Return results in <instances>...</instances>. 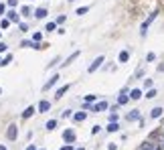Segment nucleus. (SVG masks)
Wrapping results in <instances>:
<instances>
[{
    "mask_svg": "<svg viewBox=\"0 0 164 150\" xmlns=\"http://www.w3.org/2000/svg\"><path fill=\"white\" fill-rule=\"evenodd\" d=\"M63 140H65L67 144H73V142H75V132H73V130H65V132H63Z\"/></svg>",
    "mask_w": 164,
    "mask_h": 150,
    "instance_id": "39448f33",
    "label": "nucleus"
},
{
    "mask_svg": "<svg viewBox=\"0 0 164 150\" xmlns=\"http://www.w3.org/2000/svg\"><path fill=\"white\" fill-rule=\"evenodd\" d=\"M69 2H75V0H69Z\"/></svg>",
    "mask_w": 164,
    "mask_h": 150,
    "instance_id": "49530a36",
    "label": "nucleus"
},
{
    "mask_svg": "<svg viewBox=\"0 0 164 150\" xmlns=\"http://www.w3.org/2000/svg\"><path fill=\"white\" fill-rule=\"evenodd\" d=\"M0 67H2V59H0Z\"/></svg>",
    "mask_w": 164,
    "mask_h": 150,
    "instance_id": "a18cd8bd",
    "label": "nucleus"
},
{
    "mask_svg": "<svg viewBox=\"0 0 164 150\" xmlns=\"http://www.w3.org/2000/svg\"><path fill=\"white\" fill-rule=\"evenodd\" d=\"M33 114H35V106H29V108H27V110L22 112V120H27V118H31Z\"/></svg>",
    "mask_w": 164,
    "mask_h": 150,
    "instance_id": "f8f14e48",
    "label": "nucleus"
},
{
    "mask_svg": "<svg viewBox=\"0 0 164 150\" xmlns=\"http://www.w3.org/2000/svg\"><path fill=\"white\" fill-rule=\"evenodd\" d=\"M18 18H20V14L16 10H8V20L10 22H18Z\"/></svg>",
    "mask_w": 164,
    "mask_h": 150,
    "instance_id": "1a4fd4ad",
    "label": "nucleus"
},
{
    "mask_svg": "<svg viewBox=\"0 0 164 150\" xmlns=\"http://www.w3.org/2000/svg\"><path fill=\"white\" fill-rule=\"evenodd\" d=\"M51 108V102H47V100H43L41 104H39V114H43V112H47Z\"/></svg>",
    "mask_w": 164,
    "mask_h": 150,
    "instance_id": "9b49d317",
    "label": "nucleus"
},
{
    "mask_svg": "<svg viewBox=\"0 0 164 150\" xmlns=\"http://www.w3.org/2000/svg\"><path fill=\"white\" fill-rule=\"evenodd\" d=\"M65 22V16H57V25H63Z\"/></svg>",
    "mask_w": 164,
    "mask_h": 150,
    "instance_id": "4c0bfd02",
    "label": "nucleus"
},
{
    "mask_svg": "<svg viewBox=\"0 0 164 150\" xmlns=\"http://www.w3.org/2000/svg\"><path fill=\"white\" fill-rule=\"evenodd\" d=\"M0 150H8V148H6V146H4V144H0Z\"/></svg>",
    "mask_w": 164,
    "mask_h": 150,
    "instance_id": "37998d69",
    "label": "nucleus"
},
{
    "mask_svg": "<svg viewBox=\"0 0 164 150\" xmlns=\"http://www.w3.org/2000/svg\"><path fill=\"white\" fill-rule=\"evenodd\" d=\"M162 108H154V110H152V112H150V118H152V120H156V118H160V116H162Z\"/></svg>",
    "mask_w": 164,
    "mask_h": 150,
    "instance_id": "ddd939ff",
    "label": "nucleus"
},
{
    "mask_svg": "<svg viewBox=\"0 0 164 150\" xmlns=\"http://www.w3.org/2000/svg\"><path fill=\"white\" fill-rule=\"evenodd\" d=\"M29 12H31V8H29V6H22V14L29 16Z\"/></svg>",
    "mask_w": 164,
    "mask_h": 150,
    "instance_id": "2f4dec72",
    "label": "nucleus"
},
{
    "mask_svg": "<svg viewBox=\"0 0 164 150\" xmlns=\"http://www.w3.org/2000/svg\"><path fill=\"white\" fill-rule=\"evenodd\" d=\"M16 4H18V0H8V6H10V8H14Z\"/></svg>",
    "mask_w": 164,
    "mask_h": 150,
    "instance_id": "c9c22d12",
    "label": "nucleus"
},
{
    "mask_svg": "<svg viewBox=\"0 0 164 150\" xmlns=\"http://www.w3.org/2000/svg\"><path fill=\"white\" fill-rule=\"evenodd\" d=\"M146 61H148V63L156 61V55H154V53H148V55H146Z\"/></svg>",
    "mask_w": 164,
    "mask_h": 150,
    "instance_id": "bb28decb",
    "label": "nucleus"
},
{
    "mask_svg": "<svg viewBox=\"0 0 164 150\" xmlns=\"http://www.w3.org/2000/svg\"><path fill=\"white\" fill-rule=\"evenodd\" d=\"M69 87H71V85H63V87H59V89H57V93H55V97H57V100H59V97H63V93H65Z\"/></svg>",
    "mask_w": 164,
    "mask_h": 150,
    "instance_id": "f3484780",
    "label": "nucleus"
},
{
    "mask_svg": "<svg viewBox=\"0 0 164 150\" xmlns=\"http://www.w3.org/2000/svg\"><path fill=\"white\" fill-rule=\"evenodd\" d=\"M156 95H158V91H156L154 87H152V89H148V93H146V97H148V100H152V97H156Z\"/></svg>",
    "mask_w": 164,
    "mask_h": 150,
    "instance_id": "b1692460",
    "label": "nucleus"
},
{
    "mask_svg": "<svg viewBox=\"0 0 164 150\" xmlns=\"http://www.w3.org/2000/svg\"><path fill=\"white\" fill-rule=\"evenodd\" d=\"M140 97H142V91L140 89H132L130 91V100H140Z\"/></svg>",
    "mask_w": 164,
    "mask_h": 150,
    "instance_id": "a211bd4d",
    "label": "nucleus"
},
{
    "mask_svg": "<svg viewBox=\"0 0 164 150\" xmlns=\"http://www.w3.org/2000/svg\"><path fill=\"white\" fill-rule=\"evenodd\" d=\"M27 150H37V148H35V146H33V144H31V146H29V148H27Z\"/></svg>",
    "mask_w": 164,
    "mask_h": 150,
    "instance_id": "c03bdc74",
    "label": "nucleus"
},
{
    "mask_svg": "<svg viewBox=\"0 0 164 150\" xmlns=\"http://www.w3.org/2000/svg\"><path fill=\"white\" fill-rule=\"evenodd\" d=\"M4 10H6V4H0V16L4 14Z\"/></svg>",
    "mask_w": 164,
    "mask_h": 150,
    "instance_id": "a19ab883",
    "label": "nucleus"
},
{
    "mask_svg": "<svg viewBox=\"0 0 164 150\" xmlns=\"http://www.w3.org/2000/svg\"><path fill=\"white\" fill-rule=\"evenodd\" d=\"M87 118V112H77V114H73V120L75 122H83Z\"/></svg>",
    "mask_w": 164,
    "mask_h": 150,
    "instance_id": "4468645a",
    "label": "nucleus"
},
{
    "mask_svg": "<svg viewBox=\"0 0 164 150\" xmlns=\"http://www.w3.org/2000/svg\"><path fill=\"white\" fill-rule=\"evenodd\" d=\"M57 81H59V75L55 73V75H53V77H49V81H47V83L43 85V91H47V89H51V87H53V85H55Z\"/></svg>",
    "mask_w": 164,
    "mask_h": 150,
    "instance_id": "423d86ee",
    "label": "nucleus"
},
{
    "mask_svg": "<svg viewBox=\"0 0 164 150\" xmlns=\"http://www.w3.org/2000/svg\"><path fill=\"white\" fill-rule=\"evenodd\" d=\"M126 120H128V122H134V120H142V118H140V110H132V112L126 116Z\"/></svg>",
    "mask_w": 164,
    "mask_h": 150,
    "instance_id": "6e6552de",
    "label": "nucleus"
},
{
    "mask_svg": "<svg viewBox=\"0 0 164 150\" xmlns=\"http://www.w3.org/2000/svg\"><path fill=\"white\" fill-rule=\"evenodd\" d=\"M107 148H110V150H118V144H116V142H110Z\"/></svg>",
    "mask_w": 164,
    "mask_h": 150,
    "instance_id": "7c9ffc66",
    "label": "nucleus"
},
{
    "mask_svg": "<svg viewBox=\"0 0 164 150\" xmlns=\"http://www.w3.org/2000/svg\"><path fill=\"white\" fill-rule=\"evenodd\" d=\"M105 130H107V132H118V130H120V126H118L116 122H110V126H107Z\"/></svg>",
    "mask_w": 164,
    "mask_h": 150,
    "instance_id": "4be33fe9",
    "label": "nucleus"
},
{
    "mask_svg": "<svg viewBox=\"0 0 164 150\" xmlns=\"http://www.w3.org/2000/svg\"><path fill=\"white\" fill-rule=\"evenodd\" d=\"M43 41V33H35L33 35V43H41Z\"/></svg>",
    "mask_w": 164,
    "mask_h": 150,
    "instance_id": "393cba45",
    "label": "nucleus"
},
{
    "mask_svg": "<svg viewBox=\"0 0 164 150\" xmlns=\"http://www.w3.org/2000/svg\"><path fill=\"white\" fill-rule=\"evenodd\" d=\"M156 16H158V12L154 10V12H152V14H150V16L144 20V22H142V27H140V35H142V37H146V33H148V27L154 22V18H156Z\"/></svg>",
    "mask_w": 164,
    "mask_h": 150,
    "instance_id": "f257e3e1",
    "label": "nucleus"
},
{
    "mask_svg": "<svg viewBox=\"0 0 164 150\" xmlns=\"http://www.w3.org/2000/svg\"><path fill=\"white\" fill-rule=\"evenodd\" d=\"M144 87H148V89H152V79H146V81H144Z\"/></svg>",
    "mask_w": 164,
    "mask_h": 150,
    "instance_id": "c756f323",
    "label": "nucleus"
},
{
    "mask_svg": "<svg viewBox=\"0 0 164 150\" xmlns=\"http://www.w3.org/2000/svg\"><path fill=\"white\" fill-rule=\"evenodd\" d=\"M87 10H89V6H81V8H77V16H83V14H87Z\"/></svg>",
    "mask_w": 164,
    "mask_h": 150,
    "instance_id": "5701e85b",
    "label": "nucleus"
},
{
    "mask_svg": "<svg viewBox=\"0 0 164 150\" xmlns=\"http://www.w3.org/2000/svg\"><path fill=\"white\" fill-rule=\"evenodd\" d=\"M47 14H49L47 8H37V10H35V16H37V18H45Z\"/></svg>",
    "mask_w": 164,
    "mask_h": 150,
    "instance_id": "2eb2a0df",
    "label": "nucleus"
},
{
    "mask_svg": "<svg viewBox=\"0 0 164 150\" xmlns=\"http://www.w3.org/2000/svg\"><path fill=\"white\" fill-rule=\"evenodd\" d=\"M103 110H107V102H97V104H93L91 106V112H103Z\"/></svg>",
    "mask_w": 164,
    "mask_h": 150,
    "instance_id": "0eeeda50",
    "label": "nucleus"
},
{
    "mask_svg": "<svg viewBox=\"0 0 164 150\" xmlns=\"http://www.w3.org/2000/svg\"><path fill=\"white\" fill-rule=\"evenodd\" d=\"M103 61H105V57H103V55H99V57H97V59H95V61H93V63H91V65L87 67V71H89V73L97 71V69L101 67V63H103Z\"/></svg>",
    "mask_w": 164,
    "mask_h": 150,
    "instance_id": "7ed1b4c3",
    "label": "nucleus"
},
{
    "mask_svg": "<svg viewBox=\"0 0 164 150\" xmlns=\"http://www.w3.org/2000/svg\"><path fill=\"white\" fill-rule=\"evenodd\" d=\"M10 61H12V55H6V57L2 59V67H4V65H8Z\"/></svg>",
    "mask_w": 164,
    "mask_h": 150,
    "instance_id": "cd10ccee",
    "label": "nucleus"
},
{
    "mask_svg": "<svg viewBox=\"0 0 164 150\" xmlns=\"http://www.w3.org/2000/svg\"><path fill=\"white\" fill-rule=\"evenodd\" d=\"M116 120H118V114L114 112V114H112V116H110V122H116Z\"/></svg>",
    "mask_w": 164,
    "mask_h": 150,
    "instance_id": "58836bf2",
    "label": "nucleus"
},
{
    "mask_svg": "<svg viewBox=\"0 0 164 150\" xmlns=\"http://www.w3.org/2000/svg\"><path fill=\"white\" fill-rule=\"evenodd\" d=\"M61 150H73V146H71V144H65V146H63Z\"/></svg>",
    "mask_w": 164,
    "mask_h": 150,
    "instance_id": "79ce46f5",
    "label": "nucleus"
},
{
    "mask_svg": "<svg viewBox=\"0 0 164 150\" xmlns=\"http://www.w3.org/2000/svg\"><path fill=\"white\" fill-rule=\"evenodd\" d=\"M0 93H2V89H0Z\"/></svg>",
    "mask_w": 164,
    "mask_h": 150,
    "instance_id": "de8ad7c7",
    "label": "nucleus"
},
{
    "mask_svg": "<svg viewBox=\"0 0 164 150\" xmlns=\"http://www.w3.org/2000/svg\"><path fill=\"white\" fill-rule=\"evenodd\" d=\"M140 150H160V148H158L156 142H152V140H144V142L140 144Z\"/></svg>",
    "mask_w": 164,
    "mask_h": 150,
    "instance_id": "20e7f679",
    "label": "nucleus"
},
{
    "mask_svg": "<svg viewBox=\"0 0 164 150\" xmlns=\"http://www.w3.org/2000/svg\"><path fill=\"white\" fill-rule=\"evenodd\" d=\"M99 130H101V126H93V128H91V134H97Z\"/></svg>",
    "mask_w": 164,
    "mask_h": 150,
    "instance_id": "f704fd0d",
    "label": "nucleus"
},
{
    "mask_svg": "<svg viewBox=\"0 0 164 150\" xmlns=\"http://www.w3.org/2000/svg\"><path fill=\"white\" fill-rule=\"evenodd\" d=\"M77 57H79V51H75L73 55H69V57L65 59V63H63V67H67V65H71V63H73V61H75Z\"/></svg>",
    "mask_w": 164,
    "mask_h": 150,
    "instance_id": "9d476101",
    "label": "nucleus"
},
{
    "mask_svg": "<svg viewBox=\"0 0 164 150\" xmlns=\"http://www.w3.org/2000/svg\"><path fill=\"white\" fill-rule=\"evenodd\" d=\"M16 136H18V126L16 124H10L8 130H6V138L12 142V140H16Z\"/></svg>",
    "mask_w": 164,
    "mask_h": 150,
    "instance_id": "f03ea898",
    "label": "nucleus"
},
{
    "mask_svg": "<svg viewBox=\"0 0 164 150\" xmlns=\"http://www.w3.org/2000/svg\"><path fill=\"white\" fill-rule=\"evenodd\" d=\"M95 97H97V95H93V93L85 95V104H91V102H95Z\"/></svg>",
    "mask_w": 164,
    "mask_h": 150,
    "instance_id": "a878e982",
    "label": "nucleus"
},
{
    "mask_svg": "<svg viewBox=\"0 0 164 150\" xmlns=\"http://www.w3.org/2000/svg\"><path fill=\"white\" fill-rule=\"evenodd\" d=\"M142 75H144V69H138V71H136V75H134V77H142Z\"/></svg>",
    "mask_w": 164,
    "mask_h": 150,
    "instance_id": "ea45409f",
    "label": "nucleus"
},
{
    "mask_svg": "<svg viewBox=\"0 0 164 150\" xmlns=\"http://www.w3.org/2000/svg\"><path fill=\"white\" fill-rule=\"evenodd\" d=\"M59 61H61V57H55V59L49 63V67H53V65H55V63H59Z\"/></svg>",
    "mask_w": 164,
    "mask_h": 150,
    "instance_id": "72a5a7b5",
    "label": "nucleus"
},
{
    "mask_svg": "<svg viewBox=\"0 0 164 150\" xmlns=\"http://www.w3.org/2000/svg\"><path fill=\"white\" fill-rule=\"evenodd\" d=\"M57 126H59V122H57V120H49V122H47V126H45V128H47V130H55V128H57Z\"/></svg>",
    "mask_w": 164,
    "mask_h": 150,
    "instance_id": "6ab92c4d",
    "label": "nucleus"
},
{
    "mask_svg": "<svg viewBox=\"0 0 164 150\" xmlns=\"http://www.w3.org/2000/svg\"><path fill=\"white\" fill-rule=\"evenodd\" d=\"M128 59H130V53H128V51H122V53H120V57H118V61H120V63H128Z\"/></svg>",
    "mask_w": 164,
    "mask_h": 150,
    "instance_id": "dca6fc26",
    "label": "nucleus"
},
{
    "mask_svg": "<svg viewBox=\"0 0 164 150\" xmlns=\"http://www.w3.org/2000/svg\"><path fill=\"white\" fill-rule=\"evenodd\" d=\"M20 47H33V43H31V41H22Z\"/></svg>",
    "mask_w": 164,
    "mask_h": 150,
    "instance_id": "473e14b6",
    "label": "nucleus"
},
{
    "mask_svg": "<svg viewBox=\"0 0 164 150\" xmlns=\"http://www.w3.org/2000/svg\"><path fill=\"white\" fill-rule=\"evenodd\" d=\"M45 31H49V33H55V31H57V22H47Z\"/></svg>",
    "mask_w": 164,
    "mask_h": 150,
    "instance_id": "412c9836",
    "label": "nucleus"
},
{
    "mask_svg": "<svg viewBox=\"0 0 164 150\" xmlns=\"http://www.w3.org/2000/svg\"><path fill=\"white\" fill-rule=\"evenodd\" d=\"M8 27H10V20H8V18H2V20H0V29H2V31H8Z\"/></svg>",
    "mask_w": 164,
    "mask_h": 150,
    "instance_id": "aec40b11",
    "label": "nucleus"
},
{
    "mask_svg": "<svg viewBox=\"0 0 164 150\" xmlns=\"http://www.w3.org/2000/svg\"><path fill=\"white\" fill-rule=\"evenodd\" d=\"M6 49H8V45H6V43H0V53H4Z\"/></svg>",
    "mask_w": 164,
    "mask_h": 150,
    "instance_id": "e433bc0d",
    "label": "nucleus"
},
{
    "mask_svg": "<svg viewBox=\"0 0 164 150\" xmlns=\"http://www.w3.org/2000/svg\"><path fill=\"white\" fill-rule=\"evenodd\" d=\"M18 29L24 33V31H29V25H27V22H20V25H18Z\"/></svg>",
    "mask_w": 164,
    "mask_h": 150,
    "instance_id": "c85d7f7f",
    "label": "nucleus"
}]
</instances>
